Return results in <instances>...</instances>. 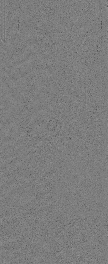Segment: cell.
<instances>
[{"mask_svg": "<svg viewBox=\"0 0 108 264\" xmlns=\"http://www.w3.org/2000/svg\"><path fill=\"white\" fill-rule=\"evenodd\" d=\"M1 39L4 41L5 39V1L1 0Z\"/></svg>", "mask_w": 108, "mask_h": 264, "instance_id": "cell-1", "label": "cell"}]
</instances>
